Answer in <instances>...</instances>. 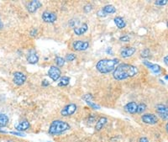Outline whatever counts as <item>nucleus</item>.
I'll use <instances>...</instances> for the list:
<instances>
[{
	"mask_svg": "<svg viewBox=\"0 0 168 142\" xmlns=\"http://www.w3.org/2000/svg\"><path fill=\"white\" fill-rule=\"evenodd\" d=\"M139 72V69L135 66L128 63L118 65L114 70L113 77L117 81H123L127 78H133Z\"/></svg>",
	"mask_w": 168,
	"mask_h": 142,
	"instance_id": "nucleus-1",
	"label": "nucleus"
},
{
	"mask_svg": "<svg viewBox=\"0 0 168 142\" xmlns=\"http://www.w3.org/2000/svg\"><path fill=\"white\" fill-rule=\"evenodd\" d=\"M119 63V60L117 58L114 59H102L96 64V68L100 73L107 74L113 72L116 69Z\"/></svg>",
	"mask_w": 168,
	"mask_h": 142,
	"instance_id": "nucleus-2",
	"label": "nucleus"
},
{
	"mask_svg": "<svg viewBox=\"0 0 168 142\" xmlns=\"http://www.w3.org/2000/svg\"><path fill=\"white\" fill-rule=\"evenodd\" d=\"M71 129V126L68 123L60 120V119H56L51 122L50 127H49V130L48 133L51 135H60V134L64 133L65 131Z\"/></svg>",
	"mask_w": 168,
	"mask_h": 142,
	"instance_id": "nucleus-3",
	"label": "nucleus"
},
{
	"mask_svg": "<svg viewBox=\"0 0 168 142\" xmlns=\"http://www.w3.org/2000/svg\"><path fill=\"white\" fill-rule=\"evenodd\" d=\"M27 77L22 72H15L13 75V82L16 86H22L26 82Z\"/></svg>",
	"mask_w": 168,
	"mask_h": 142,
	"instance_id": "nucleus-4",
	"label": "nucleus"
},
{
	"mask_svg": "<svg viewBox=\"0 0 168 142\" xmlns=\"http://www.w3.org/2000/svg\"><path fill=\"white\" fill-rule=\"evenodd\" d=\"M77 109V104H69L67 105H66L63 109L61 111V115L64 116V117H67V116H71V115H74L76 113Z\"/></svg>",
	"mask_w": 168,
	"mask_h": 142,
	"instance_id": "nucleus-5",
	"label": "nucleus"
},
{
	"mask_svg": "<svg viewBox=\"0 0 168 142\" xmlns=\"http://www.w3.org/2000/svg\"><path fill=\"white\" fill-rule=\"evenodd\" d=\"M155 110L159 117L162 120H168V107L162 104H159L155 106Z\"/></svg>",
	"mask_w": 168,
	"mask_h": 142,
	"instance_id": "nucleus-6",
	"label": "nucleus"
},
{
	"mask_svg": "<svg viewBox=\"0 0 168 142\" xmlns=\"http://www.w3.org/2000/svg\"><path fill=\"white\" fill-rule=\"evenodd\" d=\"M61 72L58 67L56 66H52L50 67V68L48 71V76L50 77L53 81H57L61 78Z\"/></svg>",
	"mask_w": 168,
	"mask_h": 142,
	"instance_id": "nucleus-7",
	"label": "nucleus"
},
{
	"mask_svg": "<svg viewBox=\"0 0 168 142\" xmlns=\"http://www.w3.org/2000/svg\"><path fill=\"white\" fill-rule=\"evenodd\" d=\"M142 121L147 124H155L158 123V118L153 114H145L141 116Z\"/></svg>",
	"mask_w": 168,
	"mask_h": 142,
	"instance_id": "nucleus-8",
	"label": "nucleus"
},
{
	"mask_svg": "<svg viewBox=\"0 0 168 142\" xmlns=\"http://www.w3.org/2000/svg\"><path fill=\"white\" fill-rule=\"evenodd\" d=\"M41 17L43 21H45L46 23H54L57 19V15L54 12H50V11H45L42 14Z\"/></svg>",
	"mask_w": 168,
	"mask_h": 142,
	"instance_id": "nucleus-9",
	"label": "nucleus"
},
{
	"mask_svg": "<svg viewBox=\"0 0 168 142\" xmlns=\"http://www.w3.org/2000/svg\"><path fill=\"white\" fill-rule=\"evenodd\" d=\"M26 59H27V61L30 64H36L37 62L39 61V55L37 54L36 50L35 49H31V50H29L27 55H26Z\"/></svg>",
	"mask_w": 168,
	"mask_h": 142,
	"instance_id": "nucleus-10",
	"label": "nucleus"
},
{
	"mask_svg": "<svg viewBox=\"0 0 168 142\" xmlns=\"http://www.w3.org/2000/svg\"><path fill=\"white\" fill-rule=\"evenodd\" d=\"M41 1H39V0H33V1H30V2H29L27 4H26V9H27L28 12L29 13H35V12H36V10L40 9L41 7Z\"/></svg>",
	"mask_w": 168,
	"mask_h": 142,
	"instance_id": "nucleus-11",
	"label": "nucleus"
},
{
	"mask_svg": "<svg viewBox=\"0 0 168 142\" xmlns=\"http://www.w3.org/2000/svg\"><path fill=\"white\" fill-rule=\"evenodd\" d=\"M89 47V43L87 41H76L73 43V48L76 51H82L86 50Z\"/></svg>",
	"mask_w": 168,
	"mask_h": 142,
	"instance_id": "nucleus-12",
	"label": "nucleus"
},
{
	"mask_svg": "<svg viewBox=\"0 0 168 142\" xmlns=\"http://www.w3.org/2000/svg\"><path fill=\"white\" fill-rule=\"evenodd\" d=\"M124 110L130 115H136L138 112V104L135 102L128 103L127 104L124 106Z\"/></svg>",
	"mask_w": 168,
	"mask_h": 142,
	"instance_id": "nucleus-13",
	"label": "nucleus"
},
{
	"mask_svg": "<svg viewBox=\"0 0 168 142\" xmlns=\"http://www.w3.org/2000/svg\"><path fill=\"white\" fill-rule=\"evenodd\" d=\"M143 64L145 65L146 67L150 69L154 73L159 74L161 73V66H159V65L157 64H153V63H151L150 61H148L147 60H144V61H143Z\"/></svg>",
	"mask_w": 168,
	"mask_h": 142,
	"instance_id": "nucleus-14",
	"label": "nucleus"
},
{
	"mask_svg": "<svg viewBox=\"0 0 168 142\" xmlns=\"http://www.w3.org/2000/svg\"><path fill=\"white\" fill-rule=\"evenodd\" d=\"M135 51H136V49L135 47H125L121 50L120 55L123 58H127V57L132 56L135 53Z\"/></svg>",
	"mask_w": 168,
	"mask_h": 142,
	"instance_id": "nucleus-15",
	"label": "nucleus"
},
{
	"mask_svg": "<svg viewBox=\"0 0 168 142\" xmlns=\"http://www.w3.org/2000/svg\"><path fill=\"white\" fill-rule=\"evenodd\" d=\"M30 127V122H29L28 120H26V119H24L23 121H21L18 125H16V126H15V129H16L18 131H25V130H27Z\"/></svg>",
	"mask_w": 168,
	"mask_h": 142,
	"instance_id": "nucleus-16",
	"label": "nucleus"
},
{
	"mask_svg": "<svg viewBox=\"0 0 168 142\" xmlns=\"http://www.w3.org/2000/svg\"><path fill=\"white\" fill-rule=\"evenodd\" d=\"M87 30H88L87 24L84 23L82 24L81 27H77L73 29V31L75 33V35H77V36H82V35H84L87 31Z\"/></svg>",
	"mask_w": 168,
	"mask_h": 142,
	"instance_id": "nucleus-17",
	"label": "nucleus"
},
{
	"mask_svg": "<svg viewBox=\"0 0 168 142\" xmlns=\"http://www.w3.org/2000/svg\"><path fill=\"white\" fill-rule=\"evenodd\" d=\"M107 123H108V119L106 117H100L96 124L95 129L98 131H100L106 125Z\"/></svg>",
	"mask_w": 168,
	"mask_h": 142,
	"instance_id": "nucleus-18",
	"label": "nucleus"
},
{
	"mask_svg": "<svg viewBox=\"0 0 168 142\" xmlns=\"http://www.w3.org/2000/svg\"><path fill=\"white\" fill-rule=\"evenodd\" d=\"M114 22L115 24V25L118 28V29H124V28L126 26V23L125 21L124 20V18L120 16L118 17H115L114 18Z\"/></svg>",
	"mask_w": 168,
	"mask_h": 142,
	"instance_id": "nucleus-19",
	"label": "nucleus"
},
{
	"mask_svg": "<svg viewBox=\"0 0 168 142\" xmlns=\"http://www.w3.org/2000/svg\"><path fill=\"white\" fill-rule=\"evenodd\" d=\"M102 10H103V11H104L106 14H115V13H116V11H117L116 8L114 7V5H112V4L105 5L104 7H103Z\"/></svg>",
	"mask_w": 168,
	"mask_h": 142,
	"instance_id": "nucleus-20",
	"label": "nucleus"
},
{
	"mask_svg": "<svg viewBox=\"0 0 168 142\" xmlns=\"http://www.w3.org/2000/svg\"><path fill=\"white\" fill-rule=\"evenodd\" d=\"M9 123V117L4 114L0 113V128L5 127Z\"/></svg>",
	"mask_w": 168,
	"mask_h": 142,
	"instance_id": "nucleus-21",
	"label": "nucleus"
},
{
	"mask_svg": "<svg viewBox=\"0 0 168 142\" xmlns=\"http://www.w3.org/2000/svg\"><path fill=\"white\" fill-rule=\"evenodd\" d=\"M70 83V78L68 77H61V78H60V82L58 83V86L59 87H66V86H67Z\"/></svg>",
	"mask_w": 168,
	"mask_h": 142,
	"instance_id": "nucleus-22",
	"label": "nucleus"
},
{
	"mask_svg": "<svg viewBox=\"0 0 168 142\" xmlns=\"http://www.w3.org/2000/svg\"><path fill=\"white\" fill-rule=\"evenodd\" d=\"M55 62H56V66L58 67H63L64 65H65L66 60L64 59L63 57H61V56H56L55 58Z\"/></svg>",
	"mask_w": 168,
	"mask_h": 142,
	"instance_id": "nucleus-23",
	"label": "nucleus"
},
{
	"mask_svg": "<svg viewBox=\"0 0 168 142\" xmlns=\"http://www.w3.org/2000/svg\"><path fill=\"white\" fill-rule=\"evenodd\" d=\"M150 55V49H148V48H145V49H143V50L141 51V56L142 58H144V59H146V58H148Z\"/></svg>",
	"mask_w": 168,
	"mask_h": 142,
	"instance_id": "nucleus-24",
	"label": "nucleus"
},
{
	"mask_svg": "<svg viewBox=\"0 0 168 142\" xmlns=\"http://www.w3.org/2000/svg\"><path fill=\"white\" fill-rule=\"evenodd\" d=\"M146 104H138V112H137V114L138 115H141V114H143V113H145V111L146 110Z\"/></svg>",
	"mask_w": 168,
	"mask_h": 142,
	"instance_id": "nucleus-25",
	"label": "nucleus"
},
{
	"mask_svg": "<svg viewBox=\"0 0 168 142\" xmlns=\"http://www.w3.org/2000/svg\"><path fill=\"white\" fill-rule=\"evenodd\" d=\"M76 55L73 54V53H69V54H67L66 55V57H65V60L67 61H73L74 60L76 59Z\"/></svg>",
	"mask_w": 168,
	"mask_h": 142,
	"instance_id": "nucleus-26",
	"label": "nucleus"
},
{
	"mask_svg": "<svg viewBox=\"0 0 168 142\" xmlns=\"http://www.w3.org/2000/svg\"><path fill=\"white\" fill-rule=\"evenodd\" d=\"M93 95L91 93H86L85 95L82 96V100H84L85 102H87V101H92L93 100Z\"/></svg>",
	"mask_w": 168,
	"mask_h": 142,
	"instance_id": "nucleus-27",
	"label": "nucleus"
},
{
	"mask_svg": "<svg viewBox=\"0 0 168 142\" xmlns=\"http://www.w3.org/2000/svg\"><path fill=\"white\" fill-rule=\"evenodd\" d=\"M167 3V0H157V1H155V4L157 5V6H165Z\"/></svg>",
	"mask_w": 168,
	"mask_h": 142,
	"instance_id": "nucleus-28",
	"label": "nucleus"
},
{
	"mask_svg": "<svg viewBox=\"0 0 168 142\" xmlns=\"http://www.w3.org/2000/svg\"><path fill=\"white\" fill-rule=\"evenodd\" d=\"M93 9V6H92V4H86L84 7H83V11L85 12V13H89V12H91V10Z\"/></svg>",
	"mask_w": 168,
	"mask_h": 142,
	"instance_id": "nucleus-29",
	"label": "nucleus"
},
{
	"mask_svg": "<svg viewBox=\"0 0 168 142\" xmlns=\"http://www.w3.org/2000/svg\"><path fill=\"white\" fill-rule=\"evenodd\" d=\"M69 24H70V26H71V27H73L74 29H75V26H76L77 24H79V20H77V19H76V18H73V19H71V20H70Z\"/></svg>",
	"mask_w": 168,
	"mask_h": 142,
	"instance_id": "nucleus-30",
	"label": "nucleus"
},
{
	"mask_svg": "<svg viewBox=\"0 0 168 142\" xmlns=\"http://www.w3.org/2000/svg\"><path fill=\"white\" fill-rule=\"evenodd\" d=\"M87 104H88V105L90 106L91 108H93V109H99L100 107L98 105H97V104H93L92 101H87V102H86Z\"/></svg>",
	"mask_w": 168,
	"mask_h": 142,
	"instance_id": "nucleus-31",
	"label": "nucleus"
},
{
	"mask_svg": "<svg viewBox=\"0 0 168 142\" xmlns=\"http://www.w3.org/2000/svg\"><path fill=\"white\" fill-rule=\"evenodd\" d=\"M130 36H121L119 38V41H124V42H128L130 41Z\"/></svg>",
	"mask_w": 168,
	"mask_h": 142,
	"instance_id": "nucleus-32",
	"label": "nucleus"
},
{
	"mask_svg": "<svg viewBox=\"0 0 168 142\" xmlns=\"http://www.w3.org/2000/svg\"><path fill=\"white\" fill-rule=\"evenodd\" d=\"M37 34H38V30H37L36 29H33V30H30V35L33 37L36 36Z\"/></svg>",
	"mask_w": 168,
	"mask_h": 142,
	"instance_id": "nucleus-33",
	"label": "nucleus"
},
{
	"mask_svg": "<svg viewBox=\"0 0 168 142\" xmlns=\"http://www.w3.org/2000/svg\"><path fill=\"white\" fill-rule=\"evenodd\" d=\"M97 15H98V17H100V18H104V17H105V16L107 15V14H105L103 10H100V11H98V12L97 13Z\"/></svg>",
	"mask_w": 168,
	"mask_h": 142,
	"instance_id": "nucleus-34",
	"label": "nucleus"
},
{
	"mask_svg": "<svg viewBox=\"0 0 168 142\" xmlns=\"http://www.w3.org/2000/svg\"><path fill=\"white\" fill-rule=\"evenodd\" d=\"M49 85H50V83L46 79H44V81H42V83H41V86L42 87H48Z\"/></svg>",
	"mask_w": 168,
	"mask_h": 142,
	"instance_id": "nucleus-35",
	"label": "nucleus"
},
{
	"mask_svg": "<svg viewBox=\"0 0 168 142\" xmlns=\"http://www.w3.org/2000/svg\"><path fill=\"white\" fill-rule=\"evenodd\" d=\"M9 133L12 134V135H18V136H24V134L19 133V132H14V131H10Z\"/></svg>",
	"mask_w": 168,
	"mask_h": 142,
	"instance_id": "nucleus-36",
	"label": "nucleus"
},
{
	"mask_svg": "<svg viewBox=\"0 0 168 142\" xmlns=\"http://www.w3.org/2000/svg\"><path fill=\"white\" fill-rule=\"evenodd\" d=\"M106 52H107V54H109V55H113V50H112V48H111V47L107 48Z\"/></svg>",
	"mask_w": 168,
	"mask_h": 142,
	"instance_id": "nucleus-37",
	"label": "nucleus"
},
{
	"mask_svg": "<svg viewBox=\"0 0 168 142\" xmlns=\"http://www.w3.org/2000/svg\"><path fill=\"white\" fill-rule=\"evenodd\" d=\"M140 142H149V141L146 137H141L140 139Z\"/></svg>",
	"mask_w": 168,
	"mask_h": 142,
	"instance_id": "nucleus-38",
	"label": "nucleus"
},
{
	"mask_svg": "<svg viewBox=\"0 0 168 142\" xmlns=\"http://www.w3.org/2000/svg\"><path fill=\"white\" fill-rule=\"evenodd\" d=\"M164 62H165V64L168 66V55L164 57Z\"/></svg>",
	"mask_w": 168,
	"mask_h": 142,
	"instance_id": "nucleus-39",
	"label": "nucleus"
},
{
	"mask_svg": "<svg viewBox=\"0 0 168 142\" xmlns=\"http://www.w3.org/2000/svg\"><path fill=\"white\" fill-rule=\"evenodd\" d=\"M3 28H4V24H3L2 20H1V18H0V30H1Z\"/></svg>",
	"mask_w": 168,
	"mask_h": 142,
	"instance_id": "nucleus-40",
	"label": "nucleus"
},
{
	"mask_svg": "<svg viewBox=\"0 0 168 142\" xmlns=\"http://www.w3.org/2000/svg\"><path fill=\"white\" fill-rule=\"evenodd\" d=\"M6 133H7L6 131L3 130V129H1V128H0V134H6Z\"/></svg>",
	"mask_w": 168,
	"mask_h": 142,
	"instance_id": "nucleus-41",
	"label": "nucleus"
},
{
	"mask_svg": "<svg viewBox=\"0 0 168 142\" xmlns=\"http://www.w3.org/2000/svg\"><path fill=\"white\" fill-rule=\"evenodd\" d=\"M166 129H167V133H168V123L166 124Z\"/></svg>",
	"mask_w": 168,
	"mask_h": 142,
	"instance_id": "nucleus-42",
	"label": "nucleus"
},
{
	"mask_svg": "<svg viewBox=\"0 0 168 142\" xmlns=\"http://www.w3.org/2000/svg\"><path fill=\"white\" fill-rule=\"evenodd\" d=\"M165 79L168 80V75H166V76H165Z\"/></svg>",
	"mask_w": 168,
	"mask_h": 142,
	"instance_id": "nucleus-43",
	"label": "nucleus"
},
{
	"mask_svg": "<svg viewBox=\"0 0 168 142\" xmlns=\"http://www.w3.org/2000/svg\"><path fill=\"white\" fill-rule=\"evenodd\" d=\"M7 142H14V141H7Z\"/></svg>",
	"mask_w": 168,
	"mask_h": 142,
	"instance_id": "nucleus-44",
	"label": "nucleus"
},
{
	"mask_svg": "<svg viewBox=\"0 0 168 142\" xmlns=\"http://www.w3.org/2000/svg\"><path fill=\"white\" fill-rule=\"evenodd\" d=\"M167 27H168V23H167Z\"/></svg>",
	"mask_w": 168,
	"mask_h": 142,
	"instance_id": "nucleus-45",
	"label": "nucleus"
},
{
	"mask_svg": "<svg viewBox=\"0 0 168 142\" xmlns=\"http://www.w3.org/2000/svg\"><path fill=\"white\" fill-rule=\"evenodd\" d=\"M167 107H168V106H167Z\"/></svg>",
	"mask_w": 168,
	"mask_h": 142,
	"instance_id": "nucleus-46",
	"label": "nucleus"
}]
</instances>
